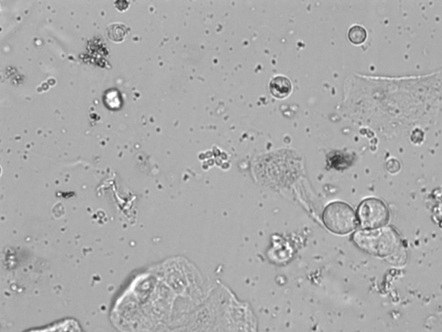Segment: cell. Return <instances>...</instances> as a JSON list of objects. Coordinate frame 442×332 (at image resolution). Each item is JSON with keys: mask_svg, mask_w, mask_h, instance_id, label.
Segmentation results:
<instances>
[{"mask_svg": "<svg viewBox=\"0 0 442 332\" xmlns=\"http://www.w3.org/2000/svg\"><path fill=\"white\" fill-rule=\"evenodd\" d=\"M130 31L129 28L126 25L120 23H114L109 25L107 28L108 38L114 42H122L124 40L127 34Z\"/></svg>", "mask_w": 442, "mask_h": 332, "instance_id": "obj_5", "label": "cell"}, {"mask_svg": "<svg viewBox=\"0 0 442 332\" xmlns=\"http://www.w3.org/2000/svg\"><path fill=\"white\" fill-rule=\"evenodd\" d=\"M291 91V82L287 77L278 76L270 81V92L274 97L278 99H284L290 95Z\"/></svg>", "mask_w": 442, "mask_h": 332, "instance_id": "obj_4", "label": "cell"}, {"mask_svg": "<svg viewBox=\"0 0 442 332\" xmlns=\"http://www.w3.org/2000/svg\"><path fill=\"white\" fill-rule=\"evenodd\" d=\"M392 232L393 231H387L380 229L362 230L353 235V240L362 250L369 254L384 256L391 254L385 247L391 250L393 244L396 245L397 242V236H394V234L389 237Z\"/></svg>", "mask_w": 442, "mask_h": 332, "instance_id": "obj_2", "label": "cell"}, {"mask_svg": "<svg viewBox=\"0 0 442 332\" xmlns=\"http://www.w3.org/2000/svg\"><path fill=\"white\" fill-rule=\"evenodd\" d=\"M357 217L363 230H378L388 223L390 212L383 201L368 198L359 204Z\"/></svg>", "mask_w": 442, "mask_h": 332, "instance_id": "obj_3", "label": "cell"}, {"mask_svg": "<svg viewBox=\"0 0 442 332\" xmlns=\"http://www.w3.org/2000/svg\"><path fill=\"white\" fill-rule=\"evenodd\" d=\"M366 30L359 25H354L348 31V38L353 44H361L366 40Z\"/></svg>", "mask_w": 442, "mask_h": 332, "instance_id": "obj_6", "label": "cell"}, {"mask_svg": "<svg viewBox=\"0 0 442 332\" xmlns=\"http://www.w3.org/2000/svg\"><path fill=\"white\" fill-rule=\"evenodd\" d=\"M322 221L327 229L337 235L353 232L358 225V217L353 208L343 202H334L326 206Z\"/></svg>", "mask_w": 442, "mask_h": 332, "instance_id": "obj_1", "label": "cell"}]
</instances>
